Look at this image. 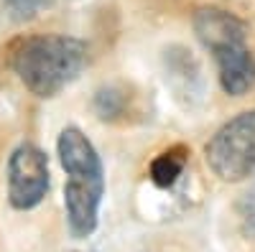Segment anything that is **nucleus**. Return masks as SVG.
I'll list each match as a JSON object with an SVG mask.
<instances>
[{"label": "nucleus", "mask_w": 255, "mask_h": 252, "mask_svg": "<svg viewBox=\"0 0 255 252\" xmlns=\"http://www.w3.org/2000/svg\"><path fill=\"white\" fill-rule=\"evenodd\" d=\"M186 148L184 145H174L163 153H158L151 163V181L161 188H168L179 181V176L184 173V166H186Z\"/></svg>", "instance_id": "nucleus-6"}, {"label": "nucleus", "mask_w": 255, "mask_h": 252, "mask_svg": "<svg viewBox=\"0 0 255 252\" xmlns=\"http://www.w3.org/2000/svg\"><path fill=\"white\" fill-rule=\"evenodd\" d=\"M0 3L13 20H31L44 8H49L54 0H0Z\"/></svg>", "instance_id": "nucleus-7"}, {"label": "nucleus", "mask_w": 255, "mask_h": 252, "mask_svg": "<svg viewBox=\"0 0 255 252\" xmlns=\"http://www.w3.org/2000/svg\"><path fill=\"white\" fill-rule=\"evenodd\" d=\"M238 214L245 222V227L250 232H255V186L250 188L248 194H243V199L238 201Z\"/></svg>", "instance_id": "nucleus-9"}, {"label": "nucleus", "mask_w": 255, "mask_h": 252, "mask_svg": "<svg viewBox=\"0 0 255 252\" xmlns=\"http://www.w3.org/2000/svg\"><path fill=\"white\" fill-rule=\"evenodd\" d=\"M10 69L20 84L41 99L64 92L87 67L84 41L64 33H38L18 38L10 46Z\"/></svg>", "instance_id": "nucleus-2"}, {"label": "nucleus", "mask_w": 255, "mask_h": 252, "mask_svg": "<svg viewBox=\"0 0 255 252\" xmlns=\"http://www.w3.org/2000/svg\"><path fill=\"white\" fill-rule=\"evenodd\" d=\"M199 44L217 64L220 87L230 97H243L255 87V54L248 44V26L225 8L204 5L191 15Z\"/></svg>", "instance_id": "nucleus-3"}, {"label": "nucleus", "mask_w": 255, "mask_h": 252, "mask_svg": "<svg viewBox=\"0 0 255 252\" xmlns=\"http://www.w3.org/2000/svg\"><path fill=\"white\" fill-rule=\"evenodd\" d=\"M123 102L125 99H123L120 92H115L113 87H105L95 97V107H97V112H100L102 120H113V117H118L123 112Z\"/></svg>", "instance_id": "nucleus-8"}, {"label": "nucleus", "mask_w": 255, "mask_h": 252, "mask_svg": "<svg viewBox=\"0 0 255 252\" xmlns=\"http://www.w3.org/2000/svg\"><path fill=\"white\" fill-rule=\"evenodd\" d=\"M204 161L225 183H240L255 176V107L220 125L204 145Z\"/></svg>", "instance_id": "nucleus-4"}, {"label": "nucleus", "mask_w": 255, "mask_h": 252, "mask_svg": "<svg viewBox=\"0 0 255 252\" xmlns=\"http://www.w3.org/2000/svg\"><path fill=\"white\" fill-rule=\"evenodd\" d=\"M56 156L67 173L64 183V212L67 229L74 240H87L100 224V206L105 196V166L77 125H67L56 138Z\"/></svg>", "instance_id": "nucleus-1"}, {"label": "nucleus", "mask_w": 255, "mask_h": 252, "mask_svg": "<svg viewBox=\"0 0 255 252\" xmlns=\"http://www.w3.org/2000/svg\"><path fill=\"white\" fill-rule=\"evenodd\" d=\"M8 201L18 212H31L46 199L51 171L46 153L33 143H20L8 158Z\"/></svg>", "instance_id": "nucleus-5"}]
</instances>
